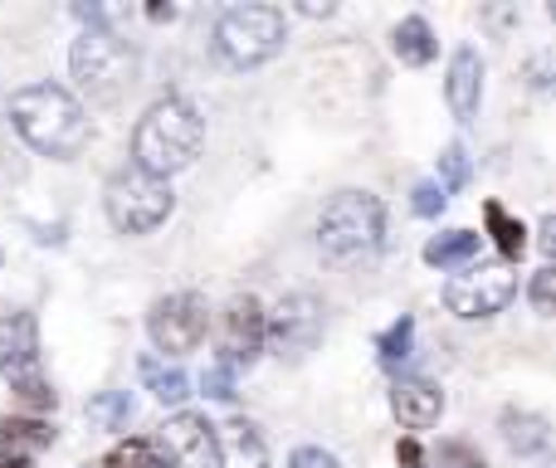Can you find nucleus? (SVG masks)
I'll return each mask as SVG.
<instances>
[{"mask_svg": "<svg viewBox=\"0 0 556 468\" xmlns=\"http://www.w3.org/2000/svg\"><path fill=\"white\" fill-rule=\"evenodd\" d=\"M211 430L215 425L205 420V415H191V410H181L172 425H166V450L176 454V459H205L211 454Z\"/></svg>", "mask_w": 556, "mask_h": 468, "instance_id": "19", "label": "nucleus"}, {"mask_svg": "<svg viewBox=\"0 0 556 468\" xmlns=\"http://www.w3.org/2000/svg\"><path fill=\"white\" fill-rule=\"evenodd\" d=\"M395 464H401V468H420L425 464V450L415 440H401V444H395Z\"/></svg>", "mask_w": 556, "mask_h": 468, "instance_id": "31", "label": "nucleus"}, {"mask_svg": "<svg viewBox=\"0 0 556 468\" xmlns=\"http://www.w3.org/2000/svg\"><path fill=\"white\" fill-rule=\"evenodd\" d=\"M391 410L395 420L405 425V430H430V425H440L444 415V391L434 381H425V376H405V381L391 385Z\"/></svg>", "mask_w": 556, "mask_h": 468, "instance_id": "14", "label": "nucleus"}, {"mask_svg": "<svg viewBox=\"0 0 556 468\" xmlns=\"http://www.w3.org/2000/svg\"><path fill=\"white\" fill-rule=\"evenodd\" d=\"M0 381L29 405V410H54V385L39 362V317L29 307L0 317Z\"/></svg>", "mask_w": 556, "mask_h": 468, "instance_id": "6", "label": "nucleus"}, {"mask_svg": "<svg viewBox=\"0 0 556 468\" xmlns=\"http://www.w3.org/2000/svg\"><path fill=\"white\" fill-rule=\"evenodd\" d=\"M528 298H532V307H538L542 317H552V307H556V268L552 264H542L538 274H532Z\"/></svg>", "mask_w": 556, "mask_h": 468, "instance_id": "26", "label": "nucleus"}, {"mask_svg": "<svg viewBox=\"0 0 556 468\" xmlns=\"http://www.w3.org/2000/svg\"><path fill=\"white\" fill-rule=\"evenodd\" d=\"M176 211V191L172 181H156V176L123 166V172L108 176L103 186V215L117 235H152L172 220Z\"/></svg>", "mask_w": 556, "mask_h": 468, "instance_id": "5", "label": "nucleus"}, {"mask_svg": "<svg viewBox=\"0 0 556 468\" xmlns=\"http://www.w3.org/2000/svg\"><path fill=\"white\" fill-rule=\"evenodd\" d=\"M479 239L483 235H473V230L434 235L430 244H425V264H430V268H464V264H473V258H479Z\"/></svg>", "mask_w": 556, "mask_h": 468, "instance_id": "20", "label": "nucleus"}, {"mask_svg": "<svg viewBox=\"0 0 556 468\" xmlns=\"http://www.w3.org/2000/svg\"><path fill=\"white\" fill-rule=\"evenodd\" d=\"M518 298V274L513 264H464V274H454L444 283V307L464 322H483L498 317L503 307Z\"/></svg>", "mask_w": 556, "mask_h": 468, "instance_id": "8", "label": "nucleus"}, {"mask_svg": "<svg viewBox=\"0 0 556 468\" xmlns=\"http://www.w3.org/2000/svg\"><path fill=\"white\" fill-rule=\"evenodd\" d=\"M132 391H108L98 395V401H88V415H93L98 425H108V430H127V420H132Z\"/></svg>", "mask_w": 556, "mask_h": 468, "instance_id": "24", "label": "nucleus"}, {"mask_svg": "<svg viewBox=\"0 0 556 468\" xmlns=\"http://www.w3.org/2000/svg\"><path fill=\"white\" fill-rule=\"evenodd\" d=\"M440 186L444 195H454V191H464V186H469V152H464V142H450L440 152Z\"/></svg>", "mask_w": 556, "mask_h": 468, "instance_id": "25", "label": "nucleus"}, {"mask_svg": "<svg viewBox=\"0 0 556 468\" xmlns=\"http://www.w3.org/2000/svg\"><path fill=\"white\" fill-rule=\"evenodd\" d=\"M323 298L313 293H288L274 313H264V346H274L283 362H303L323 337Z\"/></svg>", "mask_w": 556, "mask_h": 468, "instance_id": "10", "label": "nucleus"}, {"mask_svg": "<svg viewBox=\"0 0 556 468\" xmlns=\"http://www.w3.org/2000/svg\"><path fill=\"white\" fill-rule=\"evenodd\" d=\"M391 49H395L401 64L425 68L434 54H440V39H434V29H430V20L425 15H405L401 25H395V35H391Z\"/></svg>", "mask_w": 556, "mask_h": 468, "instance_id": "17", "label": "nucleus"}, {"mask_svg": "<svg viewBox=\"0 0 556 468\" xmlns=\"http://www.w3.org/2000/svg\"><path fill=\"white\" fill-rule=\"evenodd\" d=\"M415 346V317H395L381 337H376V352H381V366H401Z\"/></svg>", "mask_w": 556, "mask_h": 468, "instance_id": "23", "label": "nucleus"}, {"mask_svg": "<svg viewBox=\"0 0 556 468\" xmlns=\"http://www.w3.org/2000/svg\"><path fill=\"white\" fill-rule=\"evenodd\" d=\"M10 123L39 156L68 162L88 147V113L64 84H29L10 93Z\"/></svg>", "mask_w": 556, "mask_h": 468, "instance_id": "2", "label": "nucleus"}, {"mask_svg": "<svg viewBox=\"0 0 556 468\" xmlns=\"http://www.w3.org/2000/svg\"><path fill=\"white\" fill-rule=\"evenodd\" d=\"M211 454L220 468H269V444H264L254 420H225L211 430Z\"/></svg>", "mask_w": 556, "mask_h": 468, "instance_id": "12", "label": "nucleus"}, {"mask_svg": "<svg viewBox=\"0 0 556 468\" xmlns=\"http://www.w3.org/2000/svg\"><path fill=\"white\" fill-rule=\"evenodd\" d=\"M98 468H176V454L166 450V440H152V434H137V440H123L103 454Z\"/></svg>", "mask_w": 556, "mask_h": 468, "instance_id": "18", "label": "nucleus"}, {"mask_svg": "<svg viewBox=\"0 0 556 468\" xmlns=\"http://www.w3.org/2000/svg\"><path fill=\"white\" fill-rule=\"evenodd\" d=\"M444 205H450V195H444L434 181H420V186L410 191V211L420 215V220H434V215H440Z\"/></svg>", "mask_w": 556, "mask_h": 468, "instance_id": "28", "label": "nucleus"}, {"mask_svg": "<svg viewBox=\"0 0 556 468\" xmlns=\"http://www.w3.org/2000/svg\"><path fill=\"white\" fill-rule=\"evenodd\" d=\"M201 391L211 395V401H225V405H230L235 395H240V391H235V371H230L225 362H220V366H211V371L201 376Z\"/></svg>", "mask_w": 556, "mask_h": 468, "instance_id": "29", "label": "nucleus"}, {"mask_svg": "<svg viewBox=\"0 0 556 468\" xmlns=\"http://www.w3.org/2000/svg\"><path fill=\"white\" fill-rule=\"evenodd\" d=\"M538 244H542V254H556V220H552V215H547V220H542V235H538Z\"/></svg>", "mask_w": 556, "mask_h": 468, "instance_id": "32", "label": "nucleus"}, {"mask_svg": "<svg viewBox=\"0 0 556 468\" xmlns=\"http://www.w3.org/2000/svg\"><path fill=\"white\" fill-rule=\"evenodd\" d=\"M386 244V205L371 191H337L317 215V249L327 264H362Z\"/></svg>", "mask_w": 556, "mask_h": 468, "instance_id": "3", "label": "nucleus"}, {"mask_svg": "<svg viewBox=\"0 0 556 468\" xmlns=\"http://www.w3.org/2000/svg\"><path fill=\"white\" fill-rule=\"evenodd\" d=\"M220 352L225 366L240 371V366H254L264 352V307L254 293H235L230 307H225V332H220Z\"/></svg>", "mask_w": 556, "mask_h": 468, "instance_id": "11", "label": "nucleus"}, {"mask_svg": "<svg viewBox=\"0 0 556 468\" xmlns=\"http://www.w3.org/2000/svg\"><path fill=\"white\" fill-rule=\"evenodd\" d=\"M0 468H29V459H20V454H0Z\"/></svg>", "mask_w": 556, "mask_h": 468, "instance_id": "34", "label": "nucleus"}, {"mask_svg": "<svg viewBox=\"0 0 556 468\" xmlns=\"http://www.w3.org/2000/svg\"><path fill=\"white\" fill-rule=\"evenodd\" d=\"M498 430H503V444H508L518 459H532V454H547V450H552V425H547V415L503 410Z\"/></svg>", "mask_w": 556, "mask_h": 468, "instance_id": "15", "label": "nucleus"}, {"mask_svg": "<svg viewBox=\"0 0 556 468\" xmlns=\"http://www.w3.org/2000/svg\"><path fill=\"white\" fill-rule=\"evenodd\" d=\"M147 332H152L156 352L172 356L195 352L205 342V332H211V307H205L201 293H166L147 313Z\"/></svg>", "mask_w": 556, "mask_h": 468, "instance_id": "9", "label": "nucleus"}, {"mask_svg": "<svg viewBox=\"0 0 556 468\" xmlns=\"http://www.w3.org/2000/svg\"><path fill=\"white\" fill-rule=\"evenodd\" d=\"M137 68H142L137 49L127 39H117L113 29H84L74 39V49H68V74H74L78 93L88 103H117V98H127L137 84Z\"/></svg>", "mask_w": 556, "mask_h": 468, "instance_id": "4", "label": "nucleus"}, {"mask_svg": "<svg viewBox=\"0 0 556 468\" xmlns=\"http://www.w3.org/2000/svg\"><path fill=\"white\" fill-rule=\"evenodd\" d=\"M434 464L440 468H483V454L473 450V444H464V440H444L440 454H434Z\"/></svg>", "mask_w": 556, "mask_h": 468, "instance_id": "27", "label": "nucleus"}, {"mask_svg": "<svg viewBox=\"0 0 556 468\" xmlns=\"http://www.w3.org/2000/svg\"><path fill=\"white\" fill-rule=\"evenodd\" d=\"M201 147H205L201 107L181 93H166V98H156V103L142 113V123H137L132 166L147 176H156V181H172L176 172H186V166L201 156Z\"/></svg>", "mask_w": 556, "mask_h": 468, "instance_id": "1", "label": "nucleus"}, {"mask_svg": "<svg viewBox=\"0 0 556 468\" xmlns=\"http://www.w3.org/2000/svg\"><path fill=\"white\" fill-rule=\"evenodd\" d=\"M147 15L152 20H176V10L172 5H147Z\"/></svg>", "mask_w": 556, "mask_h": 468, "instance_id": "33", "label": "nucleus"}, {"mask_svg": "<svg viewBox=\"0 0 556 468\" xmlns=\"http://www.w3.org/2000/svg\"><path fill=\"white\" fill-rule=\"evenodd\" d=\"M288 20L278 5H235L215 25V54L230 68H260L283 49Z\"/></svg>", "mask_w": 556, "mask_h": 468, "instance_id": "7", "label": "nucleus"}, {"mask_svg": "<svg viewBox=\"0 0 556 468\" xmlns=\"http://www.w3.org/2000/svg\"><path fill=\"white\" fill-rule=\"evenodd\" d=\"M49 444H54V425L49 420H35V415H5L0 420V454L29 459V454L49 450Z\"/></svg>", "mask_w": 556, "mask_h": 468, "instance_id": "16", "label": "nucleus"}, {"mask_svg": "<svg viewBox=\"0 0 556 468\" xmlns=\"http://www.w3.org/2000/svg\"><path fill=\"white\" fill-rule=\"evenodd\" d=\"M142 381H147V391H152L162 405H181L186 395H191V381H186V371H176V366H162L156 356H142Z\"/></svg>", "mask_w": 556, "mask_h": 468, "instance_id": "22", "label": "nucleus"}, {"mask_svg": "<svg viewBox=\"0 0 556 468\" xmlns=\"http://www.w3.org/2000/svg\"><path fill=\"white\" fill-rule=\"evenodd\" d=\"M483 225H489V235H493V244H498L503 264H518V258L528 254V230H522V220H513V215H508V205L489 201V205H483Z\"/></svg>", "mask_w": 556, "mask_h": 468, "instance_id": "21", "label": "nucleus"}, {"mask_svg": "<svg viewBox=\"0 0 556 468\" xmlns=\"http://www.w3.org/2000/svg\"><path fill=\"white\" fill-rule=\"evenodd\" d=\"M444 98H450V113L459 123H473L483 103V59L473 45H459L450 59V78H444Z\"/></svg>", "mask_w": 556, "mask_h": 468, "instance_id": "13", "label": "nucleus"}, {"mask_svg": "<svg viewBox=\"0 0 556 468\" xmlns=\"http://www.w3.org/2000/svg\"><path fill=\"white\" fill-rule=\"evenodd\" d=\"M288 468H342V464H337L327 450H317V444H303V450H293Z\"/></svg>", "mask_w": 556, "mask_h": 468, "instance_id": "30", "label": "nucleus"}]
</instances>
